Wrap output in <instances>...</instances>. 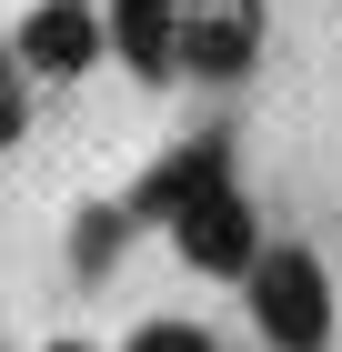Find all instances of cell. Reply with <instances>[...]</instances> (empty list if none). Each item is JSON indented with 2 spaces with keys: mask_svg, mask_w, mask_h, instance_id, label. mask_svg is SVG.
I'll use <instances>...</instances> for the list:
<instances>
[{
  "mask_svg": "<svg viewBox=\"0 0 342 352\" xmlns=\"http://www.w3.org/2000/svg\"><path fill=\"white\" fill-rule=\"evenodd\" d=\"M252 322L282 352H322L332 342V282H322L312 252H262L252 262Z\"/></svg>",
  "mask_w": 342,
  "mask_h": 352,
  "instance_id": "6da1fadb",
  "label": "cell"
},
{
  "mask_svg": "<svg viewBox=\"0 0 342 352\" xmlns=\"http://www.w3.org/2000/svg\"><path fill=\"white\" fill-rule=\"evenodd\" d=\"M171 242H182V262H191V272H252V262H262L252 201H242L232 182L202 191V201H182V212H171Z\"/></svg>",
  "mask_w": 342,
  "mask_h": 352,
  "instance_id": "7a4b0ae2",
  "label": "cell"
},
{
  "mask_svg": "<svg viewBox=\"0 0 342 352\" xmlns=\"http://www.w3.org/2000/svg\"><path fill=\"white\" fill-rule=\"evenodd\" d=\"M171 60H191L202 81H232V71H252V0H182Z\"/></svg>",
  "mask_w": 342,
  "mask_h": 352,
  "instance_id": "3957f363",
  "label": "cell"
},
{
  "mask_svg": "<svg viewBox=\"0 0 342 352\" xmlns=\"http://www.w3.org/2000/svg\"><path fill=\"white\" fill-rule=\"evenodd\" d=\"M21 71H51V81H71V71H91V60H101V21H91V10H71V0H41V10H30L21 21Z\"/></svg>",
  "mask_w": 342,
  "mask_h": 352,
  "instance_id": "277c9868",
  "label": "cell"
},
{
  "mask_svg": "<svg viewBox=\"0 0 342 352\" xmlns=\"http://www.w3.org/2000/svg\"><path fill=\"white\" fill-rule=\"evenodd\" d=\"M171 30H182V0H111V21H101V51H121L131 71H171Z\"/></svg>",
  "mask_w": 342,
  "mask_h": 352,
  "instance_id": "5b68a950",
  "label": "cell"
},
{
  "mask_svg": "<svg viewBox=\"0 0 342 352\" xmlns=\"http://www.w3.org/2000/svg\"><path fill=\"white\" fill-rule=\"evenodd\" d=\"M202 191H222V141H191V151H171V162L151 171V182L121 201L131 221H171L182 201H202Z\"/></svg>",
  "mask_w": 342,
  "mask_h": 352,
  "instance_id": "8992f818",
  "label": "cell"
},
{
  "mask_svg": "<svg viewBox=\"0 0 342 352\" xmlns=\"http://www.w3.org/2000/svg\"><path fill=\"white\" fill-rule=\"evenodd\" d=\"M121 242H131V212H121V201H91V212H81V232H71L81 272H101V262H111Z\"/></svg>",
  "mask_w": 342,
  "mask_h": 352,
  "instance_id": "52a82bcc",
  "label": "cell"
},
{
  "mask_svg": "<svg viewBox=\"0 0 342 352\" xmlns=\"http://www.w3.org/2000/svg\"><path fill=\"white\" fill-rule=\"evenodd\" d=\"M121 352H222V342H211L202 322H141V332H131Z\"/></svg>",
  "mask_w": 342,
  "mask_h": 352,
  "instance_id": "ba28073f",
  "label": "cell"
},
{
  "mask_svg": "<svg viewBox=\"0 0 342 352\" xmlns=\"http://www.w3.org/2000/svg\"><path fill=\"white\" fill-rule=\"evenodd\" d=\"M21 121H30V91H21V60L0 51V141H21Z\"/></svg>",
  "mask_w": 342,
  "mask_h": 352,
  "instance_id": "9c48e42d",
  "label": "cell"
},
{
  "mask_svg": "<svg viewBox=\"0 0 342 352\" xmlns=\"http://www.w3.org/2000/svg\"><path fill=\"white\" fill-rule=\"evenodd\" d=\"M51 352H91V342H51Z\"/></svg>",
  "mask_w": 342,
  "mask_h": 352,
  "instance_id": "30bf717a",
  "label": "cell"
},
{
  "mask_svg": "<svg viewBox=\"0 0 342 352\" xmlns=\"http://www.w3.org/2000/svg\"><path fill=\"white\" fill-rule=\"evenodd\" d=\"M71 10H91V0H71Z\"/></svg>",
  "mask_w": 342,
  "mask_h": 352,
  "instance_id": "8fae6325",
  "label": "cell"
}]
</instances>
